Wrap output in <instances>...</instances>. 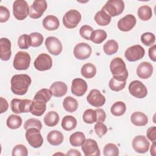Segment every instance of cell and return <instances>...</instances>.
<instances>
[{
  "instance_id": "cell-1",
  "label": "cell",
  "mask_w": 156,
  "mask_h": 156,
  "mask_svg": "<svg viewBox=\"0 0 156 156\" xmlns=\"http://www.w3.org/2000/svg\"><path fill=\"white\" fill-rule=\"evenodd\" d=\"M31 82V78L27 74H15L10 80L11 91L15 94L24 95L27 93Z\"/></svg>"
},
{
  "instance_id": "cell-2",
  "label": "cell",
  "mask_w": 156,
  "mask_h": 156,
  "mask_svg": "<svg viewBox=\"0 0 156 156\" xmlns=\"http://www.w3.org/2000/svg\"><path fill=\"white\" fill-rule=\"evenodd\" d=\"M110 71L113 77L122 81H126L128 77V71L124 60L120 57H115L110 62Z\"/></svg>"
},
{
  "instance_id": "cell-3",
  "label": "cell",
  "mask_w": 156,
  "mask_h": 156,
  "mask_svg": "<svg viewBox=\"0 0 156 156\" xmlns=\"http://www.w3.org/2000/svg\"><path fill=\"white\" fill-rule=\"evenodd\" d=\"M30 60L29 54L24 51H19L15 55L13 66L16 70H26L30 66Z\"/></svg>"
},
{
  "instance_id": "cell-4",
  "label": "cell",
  "mask_w": 156,
  "mask_h": 156,
  "mask_svg": "<svg viewBox=\"0 0 156 156\" xmlns=\"http://www.w3.org/2000/svg\"><path fill=\"white\" fill-rule=\"evenodd\" d=\"M124 2L122 0H109L102 9L112 17L121 14L124 11Z\"/></svg>"
},
{
  "instance_id": "cell-5",
  "label": "cell",
  "mask_w": 156,
  "mask_h": 156,
  "mask_svg": "<svg viewBox=\"0 0 156 156\" xmlns=\"http://www.w3.org/2000/svg\"><path fill=\"white\" fill-rule=\"evenodd\" d=\"M13 13L18 20H23L29 15V7L24 0L15 1L13 4Z\"/></svg>"
},
{
  "instance_id": "cell-6",
  "label": "cell",
  "mask_w": 156,
  "mask_h": 156,
  "mask_svg": "<svg viewBox=\"0 0 156 156\" xmlns=\"http://www.w3.org/2000/svg\"><path fill=\"white\" fill-rule=\"evenodd\" d=\"M81 18V14L78 10L71 9L63 15V24L66 28L73 29L77 27Z\"/></svg>"
},
{
  "instance_id": "cell-7",
  "label": "cell",
  "mask_w": 156,
  "mask_h": 156,
  "mask_svg": "<svg viewBox=\"0 0 156 156\" xmlns=\"http://www.w3.org/2000/svg\"><path fill=\"white\" fill-rule=\"evenodd\" d=\"M40 130L32 127L27 129L26 132V138L32 147L38 148L43 143V138L40 132Z\"/></svg>"
},
{
  "instance_id": "cell-8",
  "label": "cell",
  "mask_w": 156,
  "mask_h": 156,
  "mask_svg": "<svg viewBox=\"0 0 156 156\" xmlns=\"http://www.w3.org/2000/svg\"><path fill=\"white\" fill-rule=\"evenodd\" d=\"M32 101L29 99H13L10 102L12 111L16 114L22 113H28L30 112V105Z\"/></svg>"
},
{
  "instance_id": "cell-9",
  "label": "cell",
  "mask_w": 156,
  "mask_h": 156,
  "mask_svg": "<svg viewBox=\"0 0 156 156\" xmlns=\"http://www.w3.org/2000/svg\"><path fill=\"white\" fill-rule=\"evenodd\" d=\"M47 7V2L45 0L34 1L29 7V16L34 19H38L41 17Z\"/></svg>"
},
{
  "instance_id": "cell-10",
  "label": "cell",
  "mask_w": 156,
  "mask_h": 156,
  "mask_svg": "<svg viewBox=\"0 0 156 156\" xmlns=\"http://www.w3.org/2000/svg\"><path fill=\"white\" fill-rule=\"evenodd\" d=\"M145 54L144 49L139 44H135L128 48L125 52L124 56L129 62H136L141 59Z\"/></svg>"
},
{
  "instance_id": "cell-11",
  "label": "cell",
  "mask_w": 156,
  "mask_h": 156,
  "mask_svg": "<svg viewBox=\"0 0 156 156\" xmlns=\"http://www.w3.org/2000/svg\"><path fill=\"white\" fill-rule=\"evenodd\" d=\"M129 91L130 94L135 98L142 99L145 98L147 94L146 87L139 80H133L129 85Z\"/></svg>"
},
{
  "instance_id": "cell-12",
  "label": "cell",
  "mask_w": 156,
  "mask_h": 156,
  "mask_svg": "<svg viewBox=\"0 0 156 156\" xmlns=\"http://www.w3.org/2000/svg\"><path fill=\"white\" fill-rule=\"evenodd\" d=\"M34 65L36 69L40 71L50 69L52 66V58L47 54L41 53L35 60Z\"/></svg>"
},
{
  "instance_id": "cell-13",
  "label": "cell",
  "mask_w": 156,
  "mask_h": 156,
  "mask_svg": "<svg viewBox=\"0 0 156 156\" xmlns=\"http://www.w3.org/2000/svg\"><path fill=\"white\" fill-rule=\"evenodd\" d=\"M82 150L85 156H99L100 149L97 142L93 139H87L82 145Z\"/></svg>"
},
{
  "instance_id": "cell-14",
  "label": "cell",
  "mask_w": 156,
  "mask_h": 156,
  "mask_svg": "<svg viewBox=\"0 0 156 156\" xmlns=\"http://www.w3.org/2000/svg\"><path fill=\"white\" fill-rule=\"evenodd\" d=\"M45 46L48 51L54 55H59L62 51V44L55 37H48L45 40Z\"/></svg>"
},
{
  "instance_id": "cell-15",
  "label": "cell",
  "mask_w": 156,
  "mask_h": 156,
  "mask_svg": "<svg viewBox=\"0 0 156 156\" xmlns=\"http://www.w3.org/2000/svg\"><path fill=\"white\" fill-rule=\"evenodd\" d=\"M150 143L144 135H138L132 141V147L138 153L144 154L148 151Z\"/></svg>"
},
{
  "instance_id": "cell-16",
  "label": "cell",
  "mask_w": 156,
  "mask_h": 156,
  "mask_svg": "<svg viewBox=\"0 0 156 156\" xmlns=\"http://www.w3.org/2000/svg\"><path fill=\"white\" fill-rule=\"evenodd\" d=\"M92 50L91 46L86 43H79L77 44L73 50V54L75 57L79 60H85L88 58Z\"/></svg>"
},
{
  "instance_id": "cell-17",
  "label": "cell",
  "mask_w": 156,
  "mask_h": 156,
  "mask_svg": "<svg viewBox=\"0 0 156 156\" xmlns=\"http://www.w3.org/2000/svg\"><path fill=\"white\" fill-rule=\"evenodd\" d=\"M87 101L92 106L100 107L104 105L105 102V98L101 94L99 90L97 89H93L88 94Z\"/></svg>"
},
{
  "instance_id": "cell-18",
  "label": "cell",
  "mask_w": 156,
  "mask_h": 156,
  "mask_svg": "<svg viewBox=\"0 0 156 156\" xmlns=\"http://www.w3.org/2000/svg\"><path fill=\"white\" fill-rule=\"evenodd\" d=\"M136 23V18L132 14L126 15L118 22V29L122 32H128L133 28Z\"/></svg>"
},
{
  "instance_id": "cell-19",
  "label": "cell",
  "mask_w": 156,
  "mask_h": 156,
  "mask_svg": "<svg viewBox=\"0 0 156 156\" xmlns=\"http://www.w3.org/2000/svg\"><path fill=\"white\" fill-rule=\"evenodd\" d=\"M88 85L85 80L81 78L73 79L71 85V92L76 96H82L87 91Z\"/></svg>"
},
{
  "instance_id": "cell-20",
  "label": "cell",
  "mask_w": 156,
  "mask_h": 156,
  "mask_svg": "<svg viewBox=\"0 0 156 156\" xmlns=\"http://www.w3.org/2000/svg\"><path fill=\"white\" fill-rule=\"evenodd\" d=\"M12 55L11 42L7 38L0 39V57L3 61H7Z\"/></svg>"
},
{
  "instance_id": "cell-21",
  "label": "cell",
  "mask_w": 156,
  "mask_h": 156,
  "mask_svg": "<svg viewBox=\"0 0 156 156\" xmlns=\"http://www.w3.org/2000/svg\"><path fill=\"white\" fill-rule=\"evenodd\" d=\"M153 73V66L149 63L147 62H143L139 64L136 68L137 76L143 79L149 78Z\"/></svg>"
},
{
  "instance_id": "cell-22",
  "label": "cell",
  "mask_w": 156,
  "mask_h": 156,
  "mask_svg": "<svg viewBox=\"0 0 156 156\" xmlns=\"http://www.w3.org/2000/svg\"><path fill=\"white\" fill-rule=\"evenodd\" d=\"M50 91L52 95L60 98L65 95L68 91V87L65 83L61 81H57L52 83L50 87Z\"/></svg>"
},
{
  "instance_id": "cell-23",
  "label": "cell",
  "mask_w": 156,
  "mask_h": 156,
  "mask_svg": "<svg viewBox=\"0 0 156 156\" xmlns=\"http://www.w3.org/2000/svg\"><path fill=\"white\" fill-rule=\"evenodd\" d=\"M43 26L48 30H55L60 26L58 19L54 15H48L43 20Z\"/></svg>"
},
{
  "instance_id": "cell-24",
  "label": "cell",
  "mask_w": 156,
  "mask_h": 156,
  "mask_svg": "<svg viewBox=\"0 0 156 156\" xmlns=\"http://www.w3.org/2000/svg\"><path fill=\"white\" fill-rule=\"evenodd\" d=\"M46 103L33 99L32 104L30 108V112L31 114L34 116H41L46 110Z\"/></svg>"
},
{
  "instance_id": "cell-25",
  "label": "cell",
  "mask_w": 156,
  "mask_h": 156,
  "mask_svg": "<svg viewBox=\"0 0 156 156\" xmlns=\"http://www.w3.org/2000/svg\"><path fill=\"white\" fill-rule=\"evenodd\" d=\"M130 121L135 126H144L148 122V118L143 112H135L132 114L130 116Z\"/></svg>"
},
{
  "instance_id": "cell-26",
  "label": "cell",
  "mask_w": 156,
  "mask_h": 156,
  "mask_svg": "<svg viewBox=\"0 0 156 156\" xmlns=\"http://www.w3.org/2000/svg\"><path fill=\"white\" fill-rule=\"evenodd\" d=\"M63 135L62 132L58 130H52L49 132L47 135L48 141L53 146H58L63 141Z\"/></svg>"
},
{
  "instance_id": "cell-27",
  "label": "cell",
  "mask_w": 156,
  "mask_h": 156,
  "mask_svg": "<svg viewBox=\"0 0 156 156\" xmlns=\"http://www.w3.org/2000/svg\"><path fill=\"white\" fill-rule=\"evenodd\" d=\"M94 19L98 25L105 26L110 23L112 17L104 9H102L100 11L96 13Z\"/></svg>"
},
{
  "instance_id": "cell-28",
  "label": "cell",
  "mask_w": 156,
  "mask_h": 156,
  "mask_svg": "<svg viewBox=\"0 0 156 156\" xmlns=\"http://www.w3.org/2000/svg\"><path fill=\"white\" fill-rule=\"evenodd\" d=\"M61 126L65 130L71 131L76 128L77 126V120L73 116L66 115L62 119Z\"/></svg>"
},
{
  "instance_id": "cell-29",
  "label": "cell",
  "mask_w": 156,
  "mask_h": 156,
  "mask_svg": "<svg viewBox=\"0 0 156 156\" xmlns=\"http://www.w3.org/2000/svg\"><path fill=\"white\" fill-rule=\"evenodd\" d=\"M80 73L83 77L87 79H91L96 75V68L93 64L91 63H85L82 66Z\"/></svg>"
},
{
  "instance_id": "cell-30",
  "label": "cell",
  "mask_w": 156,
  "mask_h": 156,
  "mask_svg": "<svg viewBox=\"0 0 156 156\" xmlns=\"http://www.w3.org/2000/svg\"><path fill=\"white\" fill-rule=\"evenodd\" d=\"M63 107L66 111L73 113L76 111L78 108L77 101L71 96H67L63 100Z\"/></svg>"
},
{
  "instance_id": "cell-31",
  "label": "cell",
  "mask_w": 156,
  "mask_h": 156,
  "mask_svg": "<svg viewBox=\"0 0 156 156\" xmlns=\"http://www.w3.org/2000/svg\"><path fill=\"white\" fill-rule=\"evenodd\" d=\"M59 115L54 111H51L47 113L44 117L43 121L44 124L49 127H54L56 126L59 122Z\"/></svg>"
},
{
  "instance_id": "cell-32",
  "label": "cell",
  "mask_w": 156,
  "mask_h": 156,
  "mask_svg": "<svg viewBox=\"0 0 156 156\" xmlns=\"http://www.w3.org/2000/svg\"><path fill=\"white\" fill-rule=\"evenodd\" d=\"M85 140V136L82 132H76L69 136V142L73 146L79 147L82 145Z\"/></svg>"
},
{
  "instance_id": "cell-33",
  "label": "cell",
  "mask_w": 156,
  "mask_h": 156,
  "mask_svg": "<svg viewBox=\"0 0 156 156\" xmlns=\"http://www.w3.org/2000/svg\"><path fill=\"white\" fill-rule=\"evenodd\" d=\"M107 34L105 30L98 29L93 30L90 37V40L96 44H101L107 38Z\"/></svg>"
},
{
  "instance_id": "cell-34",
  "label": "cell",
  "mask_w": 156,
  "mask_h": 156,
  "mask_svg": "<svg viewBox=\"0 0 156 156\" xmlns=\"http://www.w3.org/2000/svg\"><path fill=\"white\" fill-rule=\"evenodd\" d=\"M138 17L142 21H148L150 20L152 15L151 8L146 5L140 6L137 12Z\"/></svg>"
},
{
  "instance_id": "cell-35",
  "label": "cell",
  "mask_w": 156,
  "mask_h": 156,
  "mask_svg": "<svg viewBox=\"0 0 156 156\" xmlns=\"http://www.w3.org/2000/svg\"><path fill=\"white\" fill-rule=\"evenodd\" d=\"M118 48V43L116 41L114 40H109L104 44L103 50L107 55H110L117 52Z\"/></svg>"
},
{
  "instance_id": "cell-36",
  "label": "cell",
  "mask_w": 156,
  "mask_h": 156,
  "mask_svg": "<svg viewBox=\"0 0 156 156\" xmlns=\"http://www.w3.org/2000/svg\"><path fill=\"white\" fill-rule=\"evenodd\" d=\"M126 110V105L124 102L122 101H118L115 102L110 108V112L114 116H119L124 114Z\"/></svg>"
},
{
  "instance_id": "cell-37",
  "label": "cell",
  "mask_w": 156,
  "mask_h": 156,
  "mask_svg": "<svg viewBox=\"0 0 156 156\" xmlns=\"http://www.w3.org/2000/svg\"><path fill=\"white\" fill-rule=\"evenodd\" d=\"M51 97L52 93L50 90L47 88H42L36 93L34 99L47 103L51 99Z\"/></svg>"
},
{
  "instance_id": "cell-38",
  "label": "cell",
  "mask_w": 156,
  "mask_h": 156,
  "mask_svg": "<svg viewBox=\"0 0 156 156\" xmlns=\"http://www.w3.org/2000/svg\"><path fill=\"white\" fill-rule=\"evenodd\" d=\"M7 126L11 129H18L22 124L21 118L16 115H10L6 121Z\"/></svg>"
},
{
  "instance_id": "cell-39",
  "label": "cell",
  "mask_w": 156,
  "mask_h": 156,
  "mask_svg": "<svg viewBox=\"0 0 156 156\" xmlns=\"http://www.w3.org/2000/svg\"><path fill=\"white\" fill-rule=\"evenodd\" d=\"M126 81H122L119 79L112 77L108 83L110 90L114 91H119L122 90L126 86Z\"/></svg>"
},
{
  "instance_id": "cell-40",
  "label": "cell",
  "mask_w": 156,
  "mask_h": 156,
  "mask_svg": "<svg viewBox=\"0 0 156 156\" xmlns=\"http://www.w3.org/2000/svg\"><path fill=\"white\" fill-rule=\"evenodd\" d=\"M103 154L105 156H118L119 149L115 144L108 143L104 147Z\"/></svg>"
},
{
  "instance_id": "cell-41",
  "label": "cell",
  "mask_w": 156,
  "mask_h": 156,
  "mask_svg": "<svg viewBox=\"0 0 156 156\" xmlns=\"http://www.w3.org/2000/svg\"><path fill=\"white\" fill-rule=\"evenodd\" d=\"M82 118L85 123L93 124L96 122V112L93 109H87L84 112Z\"/></svg>"
},
{
  "instance_id": "cell-42",
  "label": "cell",
  "mask_w": 156,
  "mask_h": 156,
  "mask_svg": "<svg viewBox=\"0 0 156 156\" xmlns=\"http://www.w3.org/2000/svg\"><path fill=\"white\" fill-rule=\"evenodd\" d=\"M18 45L20 49H27L30 46H31L30 35L27 34L21 35L18 40Z\"/></svg>"
},
{
  "instance_id": "cell-43",
  "label": "cell",
  "mask_w": 156,
  "mask_h": 156,
  "mask_svg": "<svg viewBox=\"0 0 156 156\" xmlns=\"http://www.w3.org/2000/svg\"><path fill=\"white\" fill-rule=\"evenodd\" d=\"M141 41L146 46H149L154 44L155 41V37L151 32H145L141 36Z\"/></svg>"
},
{
  "instance_id": "cell-44",
  "label": "cell",
  "mask_w": 156,
  "mask_h": 156,
  "mask_svg": "<svg viewBox=\"0 0 156 156\" xmlns=\"http://www.w3.org/2000/svg\"><path fill=\"white\" fill-rule=\"evenodd\" d=\"M29 35L31 40L32 47L36 48L41 45L43 42V37L40 33L32 32Z\"/></svg>"
},
{
  "instance_id": "cell-45",
  "label": "cell",
  "mask_w": 156,
  "mask_h": 156,
  "mask_svg": "<svg viewBox=\"0 0 156 156\" xmlns=\"http://www.w3.org/2000/svg\"><path fill=\"white\" fill-rule=\"evenodd\" d=\"M32 127L41 130L42 128V124L41 121L36 118H30L26 120L24 124V129L27 130V129Z\"/></svg>"
},
{
  "instance_id": "cell-46",
  "label": "cell",
  "mask_w": 156,
  "mask_h": 156,
  "mask_svg": "<svg viewBox=\"0 0 156 156\" xmlns=\"http://www.w3.org/2000/svg\"><path fill=\"white\" fill-rule=\"evenodd\" d=\"M13 156H27L28 151L26 146L23 144H17L12 149Z\"/></svg>"
},
{
  "instance_id": "cell-47",
  "label": "cell",
  "mask_w": 156,
  "mask_h": 156,
  "mask_svg": "<svg viewBox=\"0 0 156 156\" xmlns=\"http://www.w3.org/2000/svg\"><path fill=\"white\" fill-rule=\"evenodd\" d=\"M93 32V29L88 25L82 26L79 30V34L80 36L87 40H90V37Z\"/></svg>"
},
{
  "instance_id": "cell-48",
  "label": "cell",
  "mask_w": 156,
  "mask_h": 156,
  "mask_svg": "<svg viewBox=\"0 0 156 156\" xmlns=\"http://www.w3.org/2000/svg\"><path fill=\"white\" fill-rule=\"evenodd\" d=\"M94 129L96 135L99 137L104 136L108 131L107 127L103 122H97L94 125Z\"/></svg>"
},
{
  "instance_id": "cell-49",
  "label": "cell",
  "mask_w": 156,
  "mask_h": 156,
  "mask_svg": "<svg viewBox=\"0 0 156 156\" xmlns=\"http://www.w3.org/2000/svg\"><path fill=\"white\" fill-rule=\"evenodd\" d=\"M10 18V12L9 9L3 6H0V22L4 23L8 21Z\"/></svg>"
},
{
  "instance_id": "cell-50",
  "label": "cell",
  "mask_w": 156,
  "mask_h": 156,
  "mask_svg": "<svg viewBox=\"0 0 156 156\" xmlns=\"http://www.w3.org/2000/svg\"><path fill=\"white\" fill-rule=\"evenodd\" d=\"M96 112V122H103L105 120L106 114L102 108H97L95 110Z\"/></svg>"
},
{
  "instance_id": "cell-51",
  "label": "cell",
  "mask_w": 156,
  "mask_h": 156,
  "mask_svg": "<svg viewBox=\"0 0 156 156\" xmlns=\"http://www.w3.org/2000/svg\"><path fill=\"white\" fill-rule=\"evenodd\" d=\"M147 138L152 142H154L156 140V127L152 126L149 127L146 132Z\"/></svg>"
},
{
  "instance_id": "cell-52",
  "label": "cell",
  "mask_w": 156,
  "mask_h": 156,
  "mask_svg": "<svg viewBox=\"0 0 156 156\" xmlns=\"http://www.w3.org/2000/svg\"><path fill=\"white\" fill-rule=\"evenodd\" d=\"M0 113H3L6 112L9 107V104L6 99L3 98L2 97L0 98Z\"/></svg>"
},
{
  "instance_id": "cell-53",
  "label": "cell",
  "mask_w": 156,
  "mask_h": 156,
  "mask_svg": "<svg viewBox=\"0 0 156 156\" xmlns=\"http://www.w3.org/2000/svg\"><path fill=\"white\" fill-rule=\"evenodd\" d=\"M155 50H156V45L154 44L149 49V56L150 58L153 61L155 62Z\"/></svg>"
},
{
  "instance_id": "cell-54",
  "label": "cell",
  "mask_w": 156,
  "mask_h": 156,
  "mask_svg": "<svg viewBox=\"0 0 156 156\" xmlns=\"http://www.w3.org/2000/svg\"><path fill=\"white\" fill-rule=\"evenodd\" d=\"M66 155H73V156H80L81 154L80 152L77 151V149H69L68 152L66 154Z\"/></svg>"
},
{
  "instance_id": "cell-55",
  "label": "cell",
  "mask_w": 156,
  "mask_h": 156,
  "mask_svg": "<svg viewBox=\"0 0 156 156\" xmlns=\"http://www.w3.org/2000/svg\"><path fill=\"white\" fill-rule=\"evenodd\" d=\"M151 154L153 156L155 155V141L153 142L151 148Z\"/></svg>"
}]
</instances>
